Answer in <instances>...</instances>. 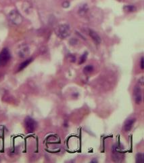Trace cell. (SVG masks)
Returning <instances> with one entry per match:
<instances>
[{
  "mask_svg": "<svg viewBox=\"0 0 144 163\" xmlns=\"http://www.w3.org/2000/svg\"><path fill=\"white\" fill-rule=\"evenodd\" d=\"M8 19L10 22L15 25H19L23 22V17L16 10H12L9 13Z\"/></svg>",
  "mask_w": 144,
  "mask_h": 163,
  "instance_id": "obj_1",
  "label": "cell"
},
{
  "mask_svg": "<svg viewBox=\"0 0 144 163\" xmlns=\"http://www.w3.org/2000/svg\"><path fill=\"white\" fill-rule=\"evenodd\" d=\"M37 123L33 118H31L29 116H27L24 119V127L28 133H33L35 129H37Z\"/></svg>",
  "mask_w": 144,
  "mask_h": 163,
  "instance_id": "obj_2",
  "label": "cell"
},
{
  "mask_svg": "<svg viewBox=\"0 0 144 163\" xmlns=\"http://www.w3.org/2000/svg\"><path fill=\"white\" fill-rule=\"evenodd\" d=\"M70 34V29L69 25H68L66 24H61L57 28V35L58 36L64 39L67 37L68 36H69Z\"/></svg>",
  "mask_w": 144,
  "mask_h": 163,
  "instance_id": "obj_3",
  "label": "cell"
},
{
  "mask_svg": "<svg viewBox=\"0 0 144 163\" xmlns=\"http://www.w3.org/2000/svg\"><path fill=\"white\" fill-rule=\"evenodd\" d=\"M11 58L10 52L8 48H3L0 52V67H4L7 65Z\"/></svg>",
  "mask_w": 144,
  "mask_h": 163,
  "instance_id": "obj_4",
  "label": "cell"
},
{
  "mask_svg": "<svg viewBox=\"0 0 144 163\" xmlns=\"http://www.w3.org/2000/svg\"><path fill=\"white\" fill-rule=\"evenodd\" d=\"M113 160L115 162H121L123 159L124 156L122 155L121 152L118 149V146H115L113 147Z\"/></svg>",
  "mask_w": 144,
  "mask_h": 163,
  "instance_id": "obj_5",
  "label": "cell"
},
{
  "mask_svg": "<svg viewBox=\"0 0 144 163\" xmlns=\"http://www.w3.org/2000/svg\"><path fill=\"white\" fill-rule=\"evenodd\" d=\"M29 48H28V46L23 45L19 49L18 54H19V56L20 58H25L29 54Z\"/></svg>",
  "mask_w": 144,
  "mask_h": 163,
  "instance_id": "obj_6",
  "label": "cell"
},
{
  "mask_svg": "<svg viewBox=\"0 0 144 163\" xmlns=\"http://www.w3.org/2000/svg\"><path fill=\"white\" fill-rule=\"evenodd\" d=\"M134 95L135 101L138 104H139L142 100V90L140 86H136L134 89Z\"/></svg>",
  "mask_w": 144,
  "mask_h": 163,
  "instance_id": "obj_7",
  "label": "cell"
},
{
  "mask_svg": "<svg viewBox=\"0 0 144 163\" xmlns=\"http://www.w3.org/2000/svg\"><path fill=\"white\" fill-rule=\"evenodd\" d=\"M135 122V118H130L126 120V122H125V125H124L125 130L127 131V132L130 131L131 129H132L133 125H134Z\"/></svg>",
  "mask_w": 144,
  "mask_h": 163,
  "instance_id": "obj_8",
  "label": "cell"
},
{
  "mask_svg": "<svg viewBox=\"0 0 144 163\" xmlns=\"http://www.w3.org/2000/svg\"><path fill=\"white\" fill-rule=\"evenodd\" d=\"M89 33L90 37H91L92 38V40L95 42V43H96L97 44H100L101 42V37H100V35L97 33L95 31L91 29L89 30Z\"/></svg>",
  "mask_w": 144,
  "mask_h": 163,
  "instance_id": "obj_9",
  "label": "cell"
},
{
  "mask_svg": "<svg viewBox=\"0 0 144 163\" xmlns=\"http://www.w3.org/2000/svg\"><path fill=\"white\" fill-rule=\"evenodd\" d=\"M33 61V59L31 58V59H28L27 60H26V61H24L23 63H21V64L19 66V71L20 72V71L24 69L25 67H27L28 65L30 64V63Z\"/></svg>",
  "mask_w": 144,
  "mask_h": 163,
  "instance_id": "obj_10",
  "label": "cell"
},
{
  "mask_svg": "<svg viewBox=\"0 0 144 163\" xmlns=\"http://www.w3.org/2000/svg\"><path fill=\"white\" fill-rule=\"evenodd\" d=\"M124 10L125 11L127 12H134L136 10L135 7L134 6H132V5H127V6H125L124 7Z\"/></svg>",
  "mask_w": 144,
  "mask_h": 163,
  "instance_id": "obj_11",
  "label": "cell"
},
{
  "mask_svg": "<svg viewBox=\"0 0 144 163\" xmlns=\"http://www.w3.org/2000/svg\"><path fill=\"white\" fill-rule=\"evenodd\" d=\"M143 161H144V155L142 153L137 154L136 162H143Z\"/></svg>",
  "mask_w": 144,
  "mask_h": 163,
  "instance_id": "obj_12",
  "label": "cell"
},
{
  "mask_svg": "<svg viewBox=\"0 0 144 163\" xmlns=\"http://www.w3.org/2000/svg\"><path fill=\"white\" fill-rule=\"evenodd\" d=\"M83 70H84V72L85 73H89L90 72H91L93 70V67L92 65H87L85 67Z\"/></svg>",
  "mask_w": 144,
  "mask_h": 163,
  "instance_id": "obj_13",
  "label": "cell"
},
{
  "mask_svg": "<svg viewBox=\"0 0 144 163\" xmlns=\"http://www.w3.org/2000/svg\"><path fill=\"white\" fill-rule=\"evenodd\" d=\"M87 56V52L84 53V54L81 56L80 60H79V64H82V63H83L86 61Z\"/></svg>",
  "mask_w": 144,
  "mask_h": 163,
  "instance_id": "obj_14",
  "label": "cell"
},
{
  "mask_svg": "<svg viewBox=\"0 0 144 163\" xmlns=\"http://www.w3.org/2000/svg\"><path fill=\"white\" fill-rule=\"evenodd\" d=\"M138 83H139V86H143V77H142L141 78L138 80Z\"/></svg>",
  "mask_w": 144,
  "mask_h": 163,
  "instance_id": "obj_15",
  "label": "cell"
},
{
  "mask_svg": "<svg viewBox=\"0 0 144 163\" xmlns=\"http://www.w3.org/2000/svg\"><path fill=\"white\" fill-rule=\"evenodd\" d=\"M141 68L142 69H143V57L141 59Z\"/></svg>",
  "mask_w": 144,
  "mask_h": 163,
  "instance_id": "obj_16",
  "label": "cell"
}]
</instances>
